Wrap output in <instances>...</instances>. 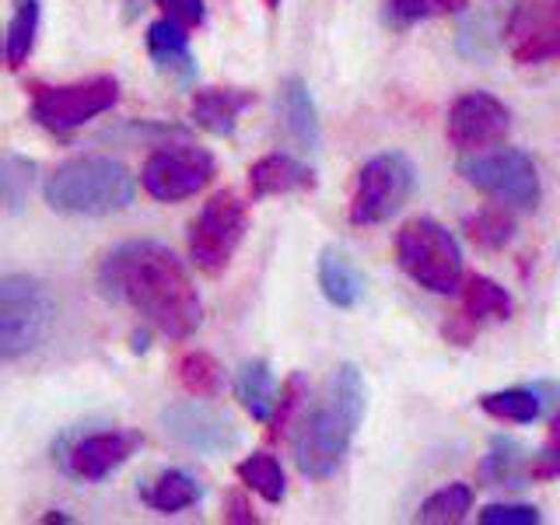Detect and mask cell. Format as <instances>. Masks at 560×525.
<instances>
[{
	"label": "cell",
	"instance_id": "4fadbf2b",
	"mask_svg": "<svg viewBox=\"0 0 560 525\" xmlns=\"http://www.w3.org/2000/svg\"><path fill=\"white\" fill-rule=\"evenodd\" d=\"M162 428L175 445H183L189 452H200V455H228V452H235L242 442L235 420L221 410H214L200 396L179 399V402H172V407H165Z\"/></svg>",
	"mask_w": 560,
	"mask_h": 525
},
{
	"label": "cell",
	"instance_id": "d6a6232c",
	"mask_svg": "<svg viewBox=\"0 0 560 525\" xmlns=\"http://www.w3.org/2000/svg\"><path fill=\"white\" fill-rule=\"evenodd\" d=\"M529 477L536 483H550L560 477V410L550 417V431H547V445H542L533 455V466H529Z\"/></svg>",
	"mask_w": 560,
	"mask_h": 525
},
{
	"label": "cell",
	"instance_id": "52a82bcc",
	"mask_svg": "<svg viewBox=\"0 0 560 525\" xmlns=\"http://www.w3.org/2000/svg\"><path fill=\"white\" fill-rule=\"evenodd\" d=\"M28 116L35 127L49 133H70L84 127L88 119L109 113L119 102V81L109 74L74 81V84H32Z\"/></svg>",
	"mask_w": 560,
	"mask_h": 525
},
{
	"label": "cell",
	"instance_id": "603a6c76",
	"mask_svg": "<svg viewBox=\"0 0 560 525\" xmlns=\"http://www.w3.org/2000/svg\"><path fill=\"white\" fill-rule=\"evenodd\" d=\"M43 8L39 0H14L8 18V39H4V60L11 70H22L35 49V35H39Z\"/></svg>",
	"mask_w": 560,
	"mask_h": 525
},
{
	"label": "cell",
	"instance_id": "ac0fdd59",
	"mask_svg": "<svg viewBox=\"0 0 560 525\" xmlns=\"http://www.w3.org/2000/svg\"><path fill=\"white\" fill-rule=\"evenodd\" d=\"M315 189V172L291 154H267L249 168V192L253 200L284 197V192Z\"/></svg>",
	"mask_w": 560,
	"mask_h": 525
},
{
	"label": "cell",
	"instance_id": "30bf717a",
	"mask_svg": "<svg viewBox=\"0 0 560 525\" xmlns=\"http://www.w3.org/2000/svg\"><path fill=\"white\" fill-rule=\"evenodd\" d=\"M214 154L192 144H165L158 148L140 172V186L148 189V197L162 203H179L197 197V192L214 179Z\"/></svg>",
	"mask_w": 560,
	"mask_h": 525
},
{
	"label": "cell",
	"instance_id": "8fae6325",
	"mask_svg": "<svg viewBox=\"0 0 560 525\" xmlns=\"http://www.w3.org/2000/svg\"><path fill=\"white\" fill-rule=\"evenodd\" d=\"M140 445H144V438L122 428L70 434L57 445V459L67 477H74L81 483H102L105 477H113L122 463H130Z\"/></svg>",
	"mask_w": 560,
	"mask_h": 525
},
{
	"label": "cell",
	"instance_id": "1f68e13d",
	"mask_svg": "<svg viewBox=\"0 0 560 525\" xmlns=\"http://www.w3.org/2000/svg\"><path fill=\"white\" fill-rule=\"evenodd\" d=\"M459 8H466V0H389V14L399 28L428 22V18L448 14V11H459Z\"/></svg>",
	"mask_w": 560,
	"mask_h": 525
},
{
	"label": "cell",
	"instance_id": "5bb4252c",
	"mask_svg": "<svg viewBox=\"0 0 560 525\" xmlns=\"http://www.w3.org/2000/svg\"><path fill=\"white\" fill-rule=\"evenodd\" d=\"M512 130V116H508L504 102L490 92H466L452 102L448 109V144L463 154H477L487 148H498Z\"/></svg>",
	"mask_w": 560,
	"mask_h": 525
},
{
	"label": "cell",
	"instance_id": "836d02e7",
	"mask_svg": "<svg viewBox=\"0 0 560 525\" xmlns=\"http://www.w3.org/2000/svg\"><path fill=\"white\" fill-rule=\"evenodd\" d=\"M302 396H305V378L302 375H291L288 382H284V389H280V399H277V410H273V417H270V442H277L280 438V431H284L288 424H291V413L298 410V402H302Z\"/></svg>",
	"mask_w": 560,
	"mask_h": 525
},
{
	"label": "cell",
	"instance_id": "74e56055",
	"mask_svg": "<svg viewBox=\"0 0 560 525\" xmlns=\"http://www.w3.org/2000/svg\"><path fill=\"white\" fill-rule=\"evenodd\" d=\"M533 389L539 393V399H542V407H547L550 413H557V410H560V382H550V378H539V382H533Z\"/></svg>",
	"mask_w": 560,
	"mask_h": 525
},
{
	"label": "cell",
	"instance_id": "d6986e66",
	"mask_svg": "<svg viewBox=\"0 0 560 525\" xmlns=\"http://www.w3.org/2000/svg\"><path fill=\"white\" fill-rule=\"evenodd\" d=\"M140 501L158 515H179L203 501V483L186 469H162L140 487Z\"/></svg>",
	"mask_w": 560,
	"mask_h": 525
},
{
	"label": "cell",
	"instance_id": "8d00e7d4",
	"mask_svg": "<svg viewBox=\"0 0 560 525\" xmlns=\"http://www.w3.org/2000/svg\"><path fill=\"white\" fill-rule=\"evenodd\" d=\"M224 522H235V525H256L259 515L253 512V501L242 494V490H232L224 498Z\"/></svg>",
	"mask_w": 560,
	"mask_h": 525
},
{
	"label": "cell",
	"instance_id": "5b68a950",
	"mask_svg": "<svg viewBox=\"0 0 560 525\" xmlns=\"http://www.w3.org/2000/svg\"><path fill=\"white\" fill-rule=\"evenodd\" d=\"M57 326V302L43 280L28 273H8L0 280V358L18 361L32 354L35 347Z\"/></svg>",
	"mask_w": 560,
	"mask_h": 525
},
{
	"label": "cell",
	"instance_id": "e0dca14e",
	"mask_svg": "<svg viewBox=\"0 0 560 525\" xmlns=\"http://www.w3.org/2000/svg\"><path fill=\"white\" fill-rule=\"evenodd\" d=\"M148 52L151 63L162 70V74L189 84L197 78V57L189 49V32L183 25H175L172 18H158L148 25Z\"/></svg>",
	"mask_w": 560,
	"mask_h": 525
},
{
	"label": "cell",
	"instance_id": "7c38bea8",
	"mask_svg": "<svg viewBox=\"0 0 560 525\" xmlns=\"http://www.w3.org/2000/svg\"><path fill=\"white\" fill-rule=\"evenodd\" d=\"M504 46L522 67L560 63V0H518L504 22Z\"/></svg>",
	"mask_w": 560,
	"mask_h": 525
},
{
	"label": "cell",
	"instance_id": "7a4b0ae2",
	"mask_svg": "<svg viewBox=\"0 0 560 525\" xmlns=\"http://www.w3.org/2000/svg\"><path fill=\"white\" fill-rule=\"evenodd\" d=\"M364 417V378L354 364H340L329 378V396L298 424L291 448L294 466L308 480H326L340 469Z\"/></svg>",
	"mask_w": 560,
	"mask_h": 525
},
{
	"label": "cell",
	"instance_id": "484cf974",
	"mask_svg": "<svg viewBox=\"0 0 560 525\" xmlns=\"http://www.w3.org/2000/svg\"><path fill=\"white\" fill-rule=\"evenodd\" d=\"M238 480L256 490V494L267 501V504H280L288 494V483H284V469H280V463L273 459L270 452H253L245 455V459L235 466Z\"/></svg>",
	"mask_w": 560,
	"mask_h": 525
},
{
	"label": "cell",
	"instance_id": "f546056e",
	"mask_svg": "<svg viewBox=\"0 0 560 525\" xmlns=\"http://www.w3.org/2000/svg\"><path fill=\"white\" fill-rule=\"evenodd\" d=\"M498 35H504V32L494 28V18H490L487 11L466 14L459 32H455V49H459L466 60H490L498 43H501Z\"/></svg>",
	"mask_w": 560,
	"mask_h": 525
},
{
	"label": "cell",
	"instance_id": "9c48e42d",
	"mask_svg": "<svg viewBox=\"0 0 560 525\" xmlns=\"http://www.w3.org/2000/svg\"><path fill=\"white\" fill-rule=\"evenodd\" d=\"M245 232H249V207L238 200V192H214L189 224L192 267L203 270L207 277H221L238 253Z\"/></svg>",
	"mask_w": 560,
	"mask_h": 525
},
{
	"label": "cell",
	"instance_id": "cb8c5ba5",
	"mask_svg": "<svg viewBox=\"0 0 560 525\" xmlns=\"http://www.w3.org/2000/svg\"><path fill=\"white\" fill-rule=\"evenodd\" d=\"M463 312L469 315L472 323H501V319H512V294H508L498 280L490 277H469L466 288H463Z\"/></svg>",
	"mask_w": 560,
	"mask_h": 525
},
{
	"label": "cell",
	"instance_id": "ab89813d",
	"mask_svg": "<svg viewBox=\"0 0 560 525\" xmlns=\"http://www.w3.org/2000/svg\"><path fill=\"white\" fill-rule=\"evenodd\" d=\"M262 4H267L270 11H277V8H280V0H262Z\"/></svg>",
	"mask_w": 560,
	"mask_h": 525
},
{
	"label": "cell",
	"instance_id": "2e32d148",
	"mask_svg": "<svg viewBox=\"0 0 560 525\" xmlns=\"http://www.w3.org/2000/svg\"><path fill=\"white\" fill-rule=\"evenodd\" d=\"M256 102V92L249 88H200L192 92L189 116L200 130L214 137H232L238 127V116Z\"/></svg>",
	"mask_w": 560,
	"mask_h": 525
},
{
	"label": "cell",
	"instance_id": "4316f807",
	"mask_svg": "<svg viewBox=\"0 0 560 525\" xmlns=\"http://www.w3.org/2000/svg\"><path fill=\"white\" fill-rule=\"evenodd\" d=\"M472 512V487L469 483H448L420 504L417 522L424 525H459Z\"/></svg>",
	"mask_w": 560,
	"mask_h": 525
},
{
	"label": "cell",
	"instance_id": "3957f363",
	"mask_svg": "<svg viewBox=\"0 0 560 525\" xmlns=\"http://www.w3.org/2000/svg\"><path fill=\"white\" fill-rule=\"evenodd\" d=\"M46 203L57 214L70 218H109L116 210H127L137 197L133 175L113 158L78 154L67 158L46 175L43 186Z\"/></svg>",
	"mask_w": 560,
	"mask_h": 525
},
{
	"label": "cell",
	"instance_id": "e575fe53",
	"mask_svg": "<svg viewBox=\"0 0 560 525\" xmlns=\"http://www.w3.org/2000/svg\"><path fill=\"white\" fill-rule=\"evenodd\" d=\"M483 525H539L542 515L533 504H487L480 512Z\"/></svg>",
	"mask_w": 560,
	"mask_h": 525
},
{
	"label": "cell",
	"instance_id": "4dcf8cb0",
	"mask_svg": "<svg viewBox=\"0 0 560 525\" xmlns=\"http://www.w3.org/2000/svg\"><path fill=\"white\" fill-rule=\"evenodd\" d=\"M466 235L472 245L494 253V249H504V245L515 238V221L504 207H487V210H480V214L466 218Z\"/></svg>",
	"mask_w": 560,
	"mask_h": 525
},
{
	"label": "cell",
	"instance_id": "ba28073f",
	"mask_svg": "<svg viewBox=\"0 0 560 525\" xmlns=\"http://www.w3.org/2000/svg\"><path fill=\"white\" fill-rule=\"evenodd\" d=\"M459 175L472 189H480L483 197L515 210H536L542 197L539 168L533 154H525L522 148H494L469 154L459 162Z\"/></svg>",
	"mask_w": 560,
	"mask_h": 525
},
{
	"label": "cell",
	"instance_id": "f1b7e54d",
	"mask_svg": "<svg viewBox=\"0 0 560 525\" xmlns=\"http://www.w3.org/2000/svg\"><path fill=\"white\" fill-rule=\"evenodd\" d=\"M35 172H39V165L22 154L4 158V165H0V200H4L8 214H22L25 210L35 186Z\"/></svg>",
	"mask_w": 560,
	"mask_h": 525
},
{
	"label": "cell",
	"instance_id": "f35d334b",
	"mask_svg": "<svg viewBox=\"0 0 560 525\" xmlns=\"http://www.w3.org/2000/svg\"><path fill=\"white\" fill-rule=\"evenodd\" d=\"M144 4H148V0H122V18H127V22H133V18L144 11Z\"/></svg>",
	"mask_w": 560,
	"mask_h": 525
},
{
	"label": "cell",
	"instance_id": "83f0119b",
	"mask_svg": "<svg viewBox=\"0 0 560 525\" xmlns=\"http://www.w3.org/2000/svg\"><path fill=\"white\" fill-rule=\"evenodd\" d=\"M175 372H179V385L189 396L210 399L221 393V364L207 350H186L179 364H175Z\"/></svg>",
	"mask_w": 560,
	"mask_h": 525
},
{
	"label": "cell",
	"instance_id": "44dd1931",
	"mask_svg": "<svg viewBox=\"0 0 560 525\" xmlns=\"http://www.w3.org/2000/svg\"><path fill=\"white\" fill-rule=\"evenodd\" d=\"M529 466L533 455L522 442H515V438H494L477 472L483 487H525L533 480Z\"/></svg>",
	"mask_w": 560,
	"mask_h": 525
},
{
	"label": "cell",
	"instance_id": "d4e9b609",
	"mask_svg": "<svg viewBox=\"0 0 560 525\" xmlns=\"http://www.w3.org/2000/svg\"><path fill=\"white\" fill-rule=\"evenodd\" d=\"M480 410L490 413L494 420H508V424H533V420L547 413V407H542V399L533 385H525V389L487 393V396H480Z\"/></svg>",
	"mask_w": 560,
	"mask_h": 525
},
{
	"label": "cell",
	"instance_id": "8992f818",
	"mask_svg": "<svg viewBox=\"0 0 560 525\" xmlns=\"http://www.w3.org/2000/svg\"><path fill=\"white\" fill-rule=\"evenodd\" d=\"M413 186H417V168L402 151H382L375 158H368L354 175V192H350V210H347L350 224L372 228L396 218L413 197Z\"/></svg>",
	"mask_w": 560,
	"mask_h": 525
},
{
	"label": "cell",
	"instance_id": "d590c367",
	"mask_svg": "<svg viewBox=\"0 0 560 525\" xmlns=\"http://www.w3.org/2000/svg\"><path fill=\"white\" fill-rule=\"evenodd\" d=\"M158 8H162L165 18H172L175 25H183L186 32L203 28V22H207V4H203V0H158Z\"/></svg>",
	"mask_w": 560,
	"mask_h": 525
},
{
	"label": "cell",
	"instance_id": "9a60e30c",
	"mask_svg": "<svg viewBox=\"0 0 560 525\" xmlns=\"http://www.w3.org/2000/svg\"><path fill=\"white\" fill-rule=\"evenodd\" d=\"M280 122H284V133L291 137V144L302 154H315L323 148V122H319V109H315V98L308 92V84L291 74L280 81Z\"/></svg>",
	"mask_w": 560,
	"mask_h": 525
},
{
	"label": "cell",
	"instance_id": "7402d4cb",
	"mask_svg": "<svg viewBox=\"0 0 560 525\" xmlns=\"http://www.w3.org/2000/svg\"><path fill=\"white\" fill-rule=\"evenodd\" d=\"M235 396L242 402V410L249 413L259 424H270V417L277 410V378L270 372L267 361H245L235 375Z\"/></svg>",
	"mask_w": 560,
	"mask_h": 525
},
{
	"label": "cell",
	"instance_id": "6da1fadb",
	"mask_svg": "<svg viewBox=\"0 0 560 525\" xmlns=\"http://www.w3.org/2000/svg\"><path fill=\"white\" fill-rule=\"evenodd\" d=\"M98 291L127 305L168 340H189L203 323V302L183 259L151 238L122 242L98 262Z\"/></svg>",
	"mask_w": 560,
	"mask_h": 525
},
{
	"label": "cell",
	"instance_id": "ffe728a7",
	"mask_svg": "<svg viewBox=\"0 0 560 525\" xmlns=\"http://www.w3.org/2000/svg\"><path fill=\"white\" fill-rule=\"evenodd\" d=\"M319 288L323 298L337 308H354L364 298V277L358 262L350 259L337 245H326L319 253Z\"/></svg>",
	"mask_w": 560,
	"mask_h": 525
},
{
	"label": "cell",
	"instance_id": "277c9868",
	"mask_svg": "<svg viewBox=\"0 0 560 525\" xmlns=\"http://www.w3.org/2000/svg\"><path fill=\"white\" fill-rule=\"evenodd\" d=\"M399 270L413 284L428 288L431 294H455L463 284V249L452 238L448 228L431 218H413L396 235Z\"/></svg>",
	"mask_w": 560,
	"mask_h": 525
}]
</instances>
